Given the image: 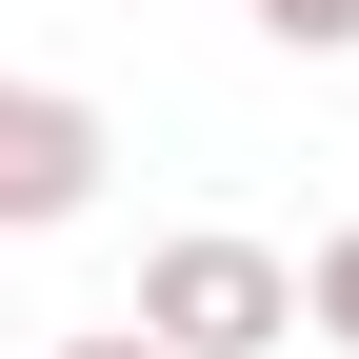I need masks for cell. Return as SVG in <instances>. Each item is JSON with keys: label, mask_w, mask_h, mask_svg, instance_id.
<instances>
[{"label": "cell", "mask_w": 359, "mask_h": 359, "mask_svg": "<svg viewBox=\"0 0 359 359\" xmlns=\"http://www.w3.org/2000/svg\"><path fill=\"white\" fill-rule=\"evenodd\" d=\"M160 359H280L299 339V259L280 240H240V219H200V240H160L140 259V299H120Z\"/></svg>", "instance_id": "1"}, {"label": "cell", "mask_w": 359, "mask_h": 359, "mask_svg": "<svg viewBox=\"0 0 359 359\" xmlns=\"http://www.w3.org/2000/svg\"><path fill=\"white\" fill-rule=\"evenodd\" d=\"M100 100L80 80H20L0 60V240H60V219H100Z\"/></svg>", "instance_id": "2"}, {"label": "cell", "mask_w": 359, "mask_h": 359, "mask_svg": "<svg viewBox=\"0 0 359 359\" xmlns=\"http://www.w3.org/2000/svg\"><path fill=\"white\" fill-rule=\"evenodd\" d=\"M259 40H280V60H359V0H240Z\"/></svg>", "instance_id": "3"}, {"label": "cell", "mask_w": 359, "mask_h": 359, "mask_svg": "<svg viewBox=\"0 0 359 359\" xmlns=\"http://www.w3.org/2000/svg\"><path fill=\"white\" fill-rule=\"evenodd\" d=\"M299 320H320V339L359 359V219H339V240H320V259H299Z\"/></svg>", "instance_id": "4"}, {"label": "cell", "mask_w": 359, "mask_h": 359, "mask_svg": "<svg viewBox=\"0 0 359 359\" xmlns=\"http://www.w3.org/2000/svg\"><path fill=\"white\" fill-rule=\"evenodd\" d=\"M40 359H160V339L140 320H80V339H40Z\"/></svg>", "instance_id": "5"}]
</instances>
